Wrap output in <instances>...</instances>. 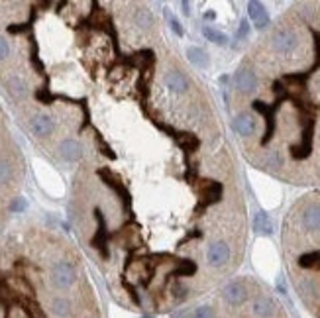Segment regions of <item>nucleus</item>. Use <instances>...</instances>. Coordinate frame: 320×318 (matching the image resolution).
Masks as SVG:
<instances>
[{
  "mask_svg": "<svg viewBox=\"0 0 320 318\" xmlns=\"http://www.w3.org/2000/svg\"><path fill=\"white\" fill-rule=\"evenodd\" d=\"M98 177L106 183V185H108L120 198H122V206H124V210L126 212H130V208H132V194L128 193V189L110 173V169H98Z\"/></svg>",
  "mask_w": 320,
  "mask_h": 318,
  "instance_id": "423d86ee",
  "label": "nucleus"
},
{
  "mask_svg": "<svg viewBox=\"0 0 320 318\" xmlns=\"http://www.w3.org/2000/svg\"><path fill=\"white\" fill-rule=\"evenodd\" d=\"M204 18H206V20H212V18H214V14H212V12H206Z\"/></svg>",
  "mask_w": 320,
  "mask_h": 318,
  "instance_id": "5701e85b",
  "label": "nucleus"
},
{
  "mask_svg": "<svg viewBox=\"0 0 320 318\" xmlns=\"http://www.w3.org/2000/svg\"><path fill=\"white\" fill-rule=\"evenodd\" d=\"M8 88L14 96H24L26 94V83L20 77H10L8 79Z\"/></svg>",
  "mask_w": 320,
  "mask_h": 318,
  "instance_id": "4468645a",
  "label": "nucleus"
},
{
  "mask_svg": "<svg viewBox=\"0 0 320 318\" xmlns=\"http://www.w3.org/2000/svg\"><path fill=\"white\" fill-rule=\"evenodd\" d=\"M134 22H136V26H140L142 30H149V28L153 26V16H151L149 10L140 8V10L134 14Z\"/></svg>",
  "mask_w": 320,
  "mask_h": 318,
  "instance_id": "f8f14e48",
  "label": "nucleus"
},
{
  "mask_svg": "<svg viewBox=\"0 0 320 318\" xmlns=\"http://www.w3.org/2000/svg\"><path fill=\"white\" fill-rule=\"evenodd\" d=\"M10 53V47H8V41L4 37H0V61H2L4 57H8Z\"/></svg>",
  "mask_w": 320,
  "mask_h": 318,
  "instance_id": "4be33fe9",
  "label": "nucleus"
},
{
  "mask_svg": "<svg viewBox=\"0 0 320 318\" xmlns=\"http://www.w3.org/2000/svg\"><path fill=\"white\" fill-rule=\"evenodd\" d=\"M255 230L265 232V234H269V232H271V222H269L267 214H263V212H259V214L255 216Z\"/></svg>",
  "mask_w": 320,
  "mask_h": 318,
  "instance_id": "dca6fc26",
  "label": "nucleus"
},
{
  "mask_svg": "<svg viewBox=\"0 0 320 318\" xmlns=\"http://www.w3.org/2000/svg\"><path fill=\"white\" fill-rule=\"evenodd\" d=\"M165 16L169 18V24H171V30H173V32H175V34H177L179 37H183V34H185V30H183V28L179 26V22H177V20H175V18H173V16H171L169 12H165Z\"/></svg>",
  "mask_w": 320,
  "mask_h": 318,
  "instance_id": "aec40b11",
  "label": "nucleus"
},
{
  "mask_svg": "<svg viewBox=\"0 0 320 318\" xmlns=\"http://www.w3.org/2000/svg\"><path fill=\"white\" fill-rule=\"evenodd\" d=\"M26 206H28L26 198H14V202L10 204V210H14V212H22V210H26Z\"/></svg>",
  "mask_w": 320,
  "mask_h": 318,
  "instance_id": "412c9836",
  "label": "nucleus"
},
{
  "mask_svg": "<svg viewBox=\"0 0 320 318\" xmlns=\"http://www.w3.org/2000/svg\"><path fill=\"white\" fill-rule=\"evenodd\" d=\"M59 153L65 161H79L81 155H83V147L75 140H63L59 145Z\"/></svg>",
  "mask_w": 320,
  "mask_h": 318,
  "instance_id": "1a4fd4ad",
  "label": "nucleus"
},
{
  "mask_svg": "<svg viewBox=\"0 0 320 318\" xmlns=\"http://www.w3.org/2000/svg\"><path fill=\"white\" fill-rule=\"evenodd\" d=\"M165 85L175 94H183L189 90V79L181 71H167L165 73Z\"/></svg>",
  "mask_w": 320,
  "mask_h": 318,
  "instance_id": "6e6552de",
  "label": "nucleus"
},
{
  "mask_svg": "<svg viewBox=\"0 0 320 318\" xmlns=\"http://www.w3.org/2000/svg\"><path fill=\"white\" fill-rule=\"evenodd\" d=\"M202 34H204V37H208L210 41H214V43H218V45H224V43L228 41L224 34H220L218 30H212V28H208V26L202 30Z\"/></svg>",
  "mask_w": 320,
  "mask_h": 318,
  "instance_id": "2eb2a0df",
  "label": "nucleus"
},
{
  "mask_svg": "<svg viewBox=\"0 0 320 318\" xmlns=\"http://www.w3.org/2000/svg\"><path fill=\"white\" fill-rule=\"evenodd\" d=\"M187 57H189V61L193 65H198V67H206V63H208L206 53L202 49H198V47H189L187 49Z\"/></svg>",
  "mask_w": 320,
  "mask_h": 318,
  "instance_id": "ddd939ff",
  "label": "nucleus"
},
{
  "mask_svg": "<svg viewBox=\"0 0 320 318\" xmlns=\"http://www.w3.org/2000/svg\"><path fill=\"white\" fill-rule=\"evenodd\" d=\"M34 18H36V12H32V18H30V22H28V24H20V26H8V34H22V32L30 30V28H32V22H34Z\"/></svg>",
  "mask_w": 320,
  "mask_h": 318,
  "instance_id": "6ab92c4d",
  "label": "nucleus"
},
{
  "mask_svg": "<svg viewBox=\"0 0 320 318\" xmlns=\"http://www.w3.org/2000/svg\"><path fill=\"white\" fill-rule=\"evenodd\" d=\"M253 85L244 116L251 155L271 173L306 169L320 175V4H302L279 22L244 63Z\"/></svg>",
  "mask_w": 320,
  "mask_h": 318,
  "instance_id": "f257e3e1",
  "label": "nucleus"
},
{
  "mask_svg": "<svg viewBox=\"0 0 320 318\" xmlns=\"http://www.w3.org/2000/svg\"><path fill=\"white\" fill-rule=\"evenodd\" d=\"M222 299L228 304L238 306V304H244L249 299V291H248V287H246L244 281H232V283H228L222 289Z\"/></svg>",
  "mask_w": 320,
  "mask_h": 318,
  "instance_id": "0eeeda50",
  "label": "nucleus"
},
{
  "mask_svg": "<svg viewBox=\"0 0 320 318\" xmlns=\"http://www.w3.org/2000/svg\"><path fill=\"white\" fill-rule=\"evenodd\" d=\"M49 279H51V285L55 287V289L65 291V289H71L75 285L77 271H75V267H73L69 261H57V263H53Z\"/></svg>",
  "mask_w": 320,
  "mask_h": 318,
  "instance_id": "20e7f679",
  "label": "nucleus"
},
{
  "mask_svg": "<svg viewBox=\"0 0 320 318\" xmlns=\"http://www.w3.org/2000/svg\"><path fill=\"white\" fill-rule=\"evenodd\" d=\"M191 316L193 318H216V312L212 306H198Z\"/></svg>",
  "mask_w": 320,
  "mask_h": 318,
  "instance_id": "f3484780",
  "label": "nucleus"
},
{
  "mask_svg": "<svg viewBox=\"0 0 320 318\" xmlns=\"http://www.w3.org/2000/svg\"><path fill=\"white\" fill-rule=\"evenodd\" d=\"M248 12H249V18L255 22V28H265V26H267L269 24V18H267V12H265L263 10V6L259 4V2H249L248 4Z\"/></svg>",
  "mask_w": 320,
  "mask_h": 318,
  "instance_id": "9b49d317",
  "label": "nucleus"
},
{
  "mask_svg": "<svg viewBox=\"0 0 320 318\" xmlns=\"http://www.w3.org/2000/svg\"><path fill=\"white\" fill-rule=\"evenodd\" d=\"M12 177V167L6 163V161H0V185L2 183H8Z\"/></svg>",
  "mask_w": 320,
  "mask_h": 318,
  "instance_id": "a211bd4d",
  "label": "nucleus"
},
{
  "mask_svg": "<svg viewBox=\"0 0 320 318\" xmlns=\"http://www.w3.org/2000/svg\"><path fill=\"white\" fill-rule=\"evenodd\" d=\"M32 132L36 136H41V138L47 136V134H51L53 132V120L49 116H45V114L34 116L32 118Z\"/></svg>",
  "mask_w": 320,
  "mask_h": 318,
  "instance_id": "9d476101",
  "label": "nucleus"
},
{
  "mask_svg": "<svg viewBox=\"0 0 320 318\" xmlns=\"http://www.w3.org/2000/svg\"><path fill=\"white\" fill-rule=\"evenodd\" d=\"M94 216H96L98 228H96V234H94L90 244H92V247H96L102 253L104 259H108L110 257V251H108V238H110V234H108V230H106V220H104V214L98 208L94 210Z\"/></svg>",
  "mask_w": 320,
  "mask_h": 318,
  "instance_id": "39448f33",
  "label": "nucleus"
},
{
  "mask_svg": "<svg viewBox=\"0 0 320 318\" xmlns=\"http://www.w3.org/2000/svg\"><path fill=\"white\" fill-rule=\"evenodd\" d=\"M16 279L22 287H14L8 275L0 273V318H53L49 302L39 300L32 279L26 273H18Z\"/></svg>",
  "mask_w": 320,
  "mask_h": 318,
  "instance_id": "7ed1b4c3",
  "label": "nucleus"
},
{
  "mask_svg": "<svg viewBox=\"0 0 320 318\" xmlns=\"http://www.w3.org/2000/svg\"><path fill=\"white\" fill-rule=\"evenodd\" d=\"M287 247L295 285L302 300L320 318V193L306 196L287 224Z\"/></svg>",
  "mask_w": 320,
  "mask_h": 318,
  "instance_id": "f03ea898",
  "label": "nucleus"
}]
</instances>
